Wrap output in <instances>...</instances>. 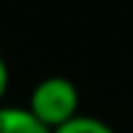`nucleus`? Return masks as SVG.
I'll return each instance as SVG.
<instances>
[{"label": "nucleus", "instance_id": "3", "mask_svg": "<svg viewBox=\"0 0 133 133\" xmlns=\"http://www.w3.org/2000/svg\"><path fill=\"white\" fill-rule=\"evenodd\" d=\"M52 133H114V128L109 122L98 117H90V114H76L74 119H68L65 125L54 128Z\"/></svg>", "mask_w": 133, "mask_h": 133}, {"label": "nucleus", "instance_id": "1", "mask_svg": "<svg viewBox=\"0 0 133 133\" xmlns=\"http://www.w3.org/2000/svg\"><path fill=\"white\" fill-rule=\"evenodd\" d=\"M27 111L46 130H54L79 114V90L65 76H46L30 90Z\"/></svg>", "mask_w": 133, "mask_h": 133}, {"label": "nucleus", "instance_id": "2", "mask_svg": "<svg viewBox=\"0 0 133 133\" xmlns=\"http://www.w3.org/2000/svg\"><path fill=\"white\" fill-rule=\"evenodd\" d=\"M0 133H52L46 130L27 106H0Z\"/></svg>", "mask_w": 133, "mask_h": 133}, {"label": "nucleus", "instance_id": "4", "mask_svg": "<svg viewBox=\"0 0 133 133\" xmlns=\"http://www.w3.org/2000/svg\"><path fill=\"white\" fill-rule=\"evenodd\" d=\"M8 84H11L8 63H5V60H3V54H0V106H3V98H5V92H8Z\"/></svg>", "mask_w": 133, "mask_h": 133}]
</instances>
